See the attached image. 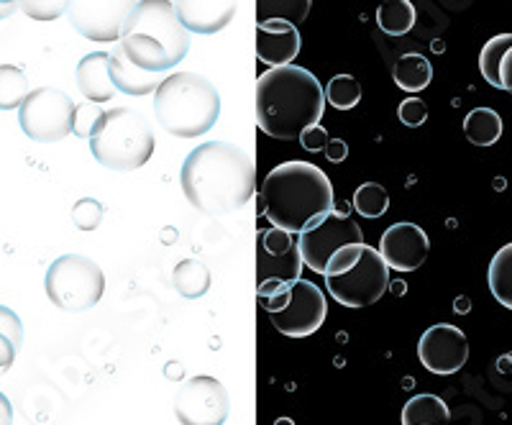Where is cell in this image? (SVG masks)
<instances>
[{
	"mask_svg": "<svg viewBox=\"0 0 512 425\" xmlns=\"http://www.w3.org/2000/svg\"><path fill=\"white\" fill-rule=\"evenodd\" d=\"M180 185L195 210L205 216H228L254 198L256 164L236 144L205 141L182 162Z\"/></svg>",
	"mask_w": 512,
	"mask_h": 425,
	"instance_id": "obj_1",
	"label": "cell"
},
{
	"mask_svg": "<svg viewBox=\"0 0 512 425\" xmlns=\"http://www.w3.org/2000/svg\"><path fill=\"white\" fill-rule=\"evenodd\" d=\"M326 111V93L303 67H274L256 80V126L277 141L300 139Z\"/></svg>",
	"mask_w": 512,
	"mask_h": 425,
	"instance_id": "obj_2",
	"label": "cell"
},
{
	"mask_svg": "<svg viewBox=\"0 0 512 425\" xmlns=\"http://www.w3.org/2000/svg\"><path fill=\"white\" fill-rule=\"evenodd\" d=\"M333 210V185L323 169L308 162L274 167L259 190V213L287 233H300Z\"/></svg>",
	"mask_w": 512,
	"mask_h": 425,
	"instance_id": "obj_3",
	"label": "cell"
},
{
	"mask_svg": "<svg viewBox=\"0 0 512 425\" xmlns=\"http://www.w3.org/2000/svg\"><path fill=\"white\" fill-rule=\"evenodd\" d=\"M118 52L146 75L175 70L190 52V34L177 21L175 3H134L121 31Z\"/></svg>",
	"mask_w": 512,
	"mask_h": 425,
	"instance_id": "obj_4",
	"label": "cell"
},
{
	"mask_svg": "<svg viewBox=\"0 0 512 425\" xmlns=\"http://www.w3.org/2000/svg\"><path fill=\"white\" fill-rule=\"evenodd\" d=\"M218 88L198 72H172L154 93V118L177 139H200L221 118Z\"/></svg>",
	"mask_w": 512,
	"mask_h": 425,
	"instance_id": "obj_5",
	"label": "cell"
},
{
	"mask_svg": "<svg viewBox=\"0 0 512 425\" xmlns=\"http://www.w3.org/2000/svg\"><path fill=\"white\" fill-rule=\"evenodd\" d=\"M88 144L95 162L113 172H134L152 159L157 139L144 116L134 108L98 111L88 131Z\"/></svg>",
	"mask_w": 512,
	"mask_h": 425,
	"instance_id": "obj_6",
	"label": "cell"
},
{
	"mask_svg": "<svg viewBox=\"0 0 512 425\" xmlns=\"http://www.w3.org/2000/svg\"><path fill=\"white\" fill-rule=\"evenodd\" d=\"M44 290L54 308L64 313H85L105 295V274L100 264L82 254H62L44 274Z\"/></svg>",
	"mask_w": 512,
	"mask_h": 425,
	"instance_id": "obj_7",
	"label": "cell"
},
{
	"mask_svg": "<svg viewBox=\"0 0 512 425\" xmlns=\"http://www.w3.org/2000/svg\"><path fill=\"white\" fill-rule=\"evenodd\" d=\"M259 303L267 310L272 326L290 338L313 336L328 315L326 295L308 280L292 282L290 287H282Z\"/></svg>",
	"mask_w": 512,
	"mask_h": 425,
	"instance_id": "obj_8",
	"label": "cell"
},
{
	"mask_svg": "<svg viewBox=\"0 0 512 425\" xmlns=\"http://www.w3.org/2000/svg\"><path fill=\"white\" fill-rule=\"evenodd\" d=\"M303 254L295 233L282 228H264L256 233V300L274 295L300 280Z\"/></svg>",
	"mask_w": 512,
	"mask_h": 425,
	"instance_id": "obj_9",
	"label": "cell"
},
{
	"mask_svg": "<svg viewBox=\"0 0 512 425\" xmlns=\"http://www.w3.org/2000/svg\"><path fill=\"white\" fill-rule=\"evenodd\" d=\"M77 105L59 88L31 90L24 105L18 108L21 131L39 144H57L75 131Z\"/></svg>",
	"mask_w": 512,
	"mask_h": 425,
	"instance_id": "obj_10",
	"label": "cell"
},
{
	"mask_svg": "<svg viewBox=\"0 0 512 425\" xmlns=\"http://www.w3.org/2000/svg\"><path fill=\"white\" fill-rule=\"evenodd\" d=\"M300 254H303V264L313 272L326 274L328 262L336 257L338 251L346 246H361L364 244V233H361L359 223L344 213V210L333 208L326 216L315 218L300 236Z\"/></svg>",
	"mask_w": 512,
	"mask_h": 425,
	"instance_id": "obj_11",
	"label": "cell"
},
{
	"mask_svg": "<svg viewBox=\"0 0 512 425\" xmlns=\"http://www.w3.org/2000/svg\"><path fill=\"white\" fill-rule=\"evenodd\" d=\"M328 292L344 308H367L379 303V297L390 287V267L379 257V251L364 244L361 257L346 274L326 277Z\"/></svg>",
	"mask_w": 512,
	"mask_h": 425,
	"instance_id": "obj_12",
	"label": "cell"
},
{
	"mask_svg": "<svg viewBox=\"0 0 512 425\" xmlns=\"http://www.w3.org/2000/svg\"><path fill=\"white\" fill-rule=\"evenodd\" d=\"M231 413V397L223 382L210 374L185 379L175 395V415L182 425H223Z\"/></svg>",
	"mask_w": 512,
	"mask_h": 425,
	"instance_id": "obj_13",
	"label": "cell"
},
{
	"mask_svg": "<svg viewBox=\"0 0 512 425\" xmlns=\"http://www.w3.org/2000/svg\"><path fill=\"white\" fill-rule=\"evenodd\" d=\"M418 356L428 372L456 374L469 361V338L451 323H438L420 336Z\"/></svg>",
	"mask_w": 512,
	"mask_h": 425,
	"instance_id": "obj_14",
	"label": "cell"
},
{
	"mask_svg": "<svg viewBox=\"0 0 512 425\" xmlns=\"http://www.w3.org/2000/svg\"><path fill=\"white\" fill-rule=\"evenodd\" d=\"M134 3H70L72 29L88 41H121V31Z\"/></svg>",
	"mask_w": 512,
	"mask_h": 425,
	"instance_id": "obj_15",
	"label": "cell"
},
{
	"mask_svg": "<svg viewBox=\"0 0 512 425\" xmlns=\"http://www.w3.org/2000/svg\"><path fill=\"white\" fill-rule=\"evenodd\" d=\"M428 254H431L428 233L415 223H395L379 239V257L397 272H415L423 267Z\"/></svg>",
	"mask_w": 512,
	"mask_h": 425,
	"instance_id": "obj_16",
	"label": "cell"
},
{
	"mask_svg": "<svg viewBox=\"0 0 512 425\" xmlns=\"http://www.w3.org/2000/svg\"><path fill=\"white\" fill-rule=\"evenodd\" d=\"M303 49L300 31L290 18H259L256 21V57L264 65L287 67Z\"/></svg>",
	"mask_w": 512,
	"mask_h": 425,
	"instance_id": "obj_17",
	"label": "cell"
},
{
	"mask_svg": "<svg viewBox=\"0 0 512 425\" xmlns=\"http://www.w3.org/2000/svg\"><path fill=\"white\" fill-rule=\"evenodd\" d=\"M177 21L187 34L213 36L226 29L236 16V3H216V0H180L175 3Z\"/></svg>",
	"mask_w": 512,
	"mask_h": 425,
	"instance_id": "obj_18",
	"label": "cell"
},
{
	"mask_svg": "<svg viewBox=\"0 0 512 425\" xmlns=\"http://www.w3.org/2000/svg\"><path fill=\"white\" fill-rule=\"evenodd\" d=\"M108 57H111V52H93L85 54V57L77 62V90H80L82 98L93 105L108 103V100H113V95H116V88H113L111 82V72H108Z\"/></svg>",
	"mask_w": 512,
	"mask_h": 425,
	"instance_id": "obj_19",
	"label": "cell"
},
{
	"mask_svg": "<svg viewBox=\"0 0 512 425\" xmlns=\"http://www.w3.org/2000/svg\"><path fill=\"white\" fill-rule=\"evenodd\" d=\"M108 72H111V82L116 93L134 95V98H144L149 93H157V75H146V72L136 70L134 65H128L121 52H113L108 57Z\"/></svg>",
	"mask_w": 512,
	"mask_h": 425,
	"instance_id": "obj_20",
	"label": "cell"
},
{
	"mask_svg": "<svg viewBox=\"0 0 512 425\" xmlns=\"http://www.w3.org/2000/svg\"><path fill=\"white\" fill-rule=\"evenodd\" d=\"M451 410L438 395H415L402 408V425H448Z\"/></svg>",
	"mask_w": 512,
	"mask_h": 425,
	"instance_id": "obj_21",
	"label": "cell"
},
{
	"mask_svg": "<svg viewBox=\"0 0 512 425\" xmlns=\"http://www.w3.org/2000/svg\"><path fill=\"white\" fill-rule=\"evenodd\" d=\"M392 80H395L397 88L408 90V93H420L431 85L433 67L423 54H402L392 67Z\"/></svg>",
	"mask_w": 512,
	"mask_h": 425,
	"instance_id": "obj_22",
	"label": "cell"
},
{
	"mask_svg": "<svg viewBox=\"0 0 512 425\" xmlns=\"http://www.w3.org/2000/svg\"><path fill=\"white\" fill-rule=\"evenodd\" d=\"M21 346H24V323L16 310L0 305V374H6L16 364Z\"/></svg>",
	"mask_w": 512,
	"mask_h": 425,
	"instance_id": "obj_23",
	"label": "cell"
},
{
	"mask_svg": "<svg viewBox=\"0 0 512 425\" xmlns=\"http://www.w3.org/2000/svg\"><path fill=\"white\" fill-rule=\"evenodd\" d=\"M502 118L492 108H474L464 118V134L474 146H492L502 139Z\"/></svg>",
	"mask_w": 512,
	"mask_h": 425,
	"instance_id": "obj_24",
	"label": "cell"
},
{
	"mask_svg": "<svg viewBox=\"0 0 512 425\" xmlns=\"http://www.w3.org/2000/svg\"><path fill=\"white\" fill-rule=\"evenodd\" d=\"M487 282L497 303L505 305L507 310H512V241L502 246L495 257H492Z\"/></svg>",
	"mask_w": 512,
	"mask_h": 425,
	"instance_id": "obj_25",
	"label": "cell"
},
{
	"mask_svg": "<svg viewBox=\"0 0 512 425\" xmlns=\"http://www.w3.org/2000/svg\"><path fill=\"white\" fill-rule=\"evenodd\" d=\"M172 285L187 300L203 297L210 290V269L200 259H185L172 272Z\"/></svg>",
	"mask_w": 512,
	"mask_h": 425,
	"instance_id": "obj_26",
	"label": "cell"
},
{
	"mask_svg": "<svg viewBox=\"0 0 512 425\" xmlns=\"http://www.w3.org/2000/svg\"><path fill=\"white\" fill-rule=\"evenodd\" d=\"M377 26L387 36H405L415 26V6L410 0H387L377 8Z\"/></svg>",
	"mask_w": 512,
	"mask_h": 425,
	"instance_id": "obj_27",
	"label": "cell"
},
{
	"mask_svg": "<svg viewBox=\"0 0 512 425\" xmlns=\"http://www.w3.org/2000/svg\"><path fill=\"white\" fill-rule=\"evenodd\" d=\"M29 93V77L21 67L0 65V111H18Z\"/></svg>",
	"mask_w": 512,
	"mask_h": 425,
	"instance_id": "obj_28",
	"label": "cell"
},
{
	"mask_svg": "<svg viewBox=\"0 0 512 425\" xmlns=\"http://www.w3.org/2000/svg\"><path fill=\"white\" fill-rule=\"evenodd\" d=\"M512 47V34H497L487 41L479 54V70L492 88L500 90V67L507 49Z\"/></svg>",
	"mask_w": 512,
	"mask_h": 425,
	"instance_id": "obj_29",
	"label": "cell"
},
{
	"mask_svg": "<svg viewBox=\"0 0 512 425\" xmlns=\"http://www.w3.org/2000/svg\"><path fill=\"white\" fill-rule=\"evenodd\" d=\"M351 205L361 218H382L390 208V193L377 182H364V185L356 187Z\"/></svg>",
	"mask_w": 512,
	"mask_h": 425,
	"instance_id": "obj_30",
	"label": "cell"
},
{
	"mask_svg": "<svg viewBox=\"0 0 512 425\" xmlns=\"http://www.w3.org/2000/svg\"><path fill=\"white\" fill-rule=\"evenodd\" d=\"M323 93H326V103H331L333 108L351 111L361 100V85L354 75H336L333 80H328Z\"/></svg>",
	"mask_w": 512,
	"mask_h": 425,
	"instance_id": "obj_31",
	"label": "cell"
},
{
	"mask_svg": "<svg viewBox=\"0 0 512 425\" xmlns=\"http://www.w3.org/2000/svg\"><path fill=\"white\" fill-rule=\"evenodd\" d=\"M103 221V205L95 198H82L72 205V223L80 231H95Z\"/></svg>",
	"mask_w": 512,
	"mask_h": 425,
	"instance_id": "obj_32",
	"label": "cell"
},
{
	"mask_svg": "<svg viewBox=\"0 0 512 425\" xmlns=\"http://www.w3.org/2000/svg\"><path fill=\"white\" fill-rule=\"evenodd\" d=\"M21 11L34 21H57L62 13H67L70 3H49V0H31V3H21Z\"/></svg>",
	"mask_w": 512,
	"mask_h": 425,
	"instance_id": "obj_33",
	"label": "cell"
},
{
	"mask_svg": "<svg viewBox=\"0 0 512 425\" xmlns=\"http://www.w3.org/2000/svg\"><path fill=\"white\" fill-rule=\"evenodd\" d=\"M397 118L405 126H410V129H418V126H423L428 121V105L420 98H405L400 103V108H397Z\"/></svg>",
	"mask_w": 512,
	"mask_h": 425,
	"instance_id": "obj_34",
	"label": "cell"
},
{
	"mask_svg": "<svg viewBox=\"0 0 512 425\" xmlns=\"http://www.w3.org/2000/svg\"><path fill=\"white\" fill-rule=\"evenodd\" d=\"M361 249H364V244H361V246H346V249L338 251L336 257H333L331 262H328L326 277H338V274L349 272V269L354 267L356 262H359Z\"/></svg>",
	"mask_w": 512,
	"mask_h": 425,
	"instance_id": "obj_35",
	"label": "cell"
},
{
	"mask_svg": "<svg viewBox=\"0 0 512 425\" xmlns=\"http://www.w3.org/2000/svg\"><path fill=\"white\" fill-rule=\"evenodd\" d=\"M297 141H300V146H303L305 152L318 154V152H323V149H326V144L331 141V136H328V131L323 129L320 123H315V126L305 129Z\"/></svg>",
	"mask_w": 512,
	"mask_h": 425,
	"instance_id": "obj_36",
	"label": "cell"
},
{
	"mask_svg": "<svg viewBox=\"0 0 512 425\" xmlns=\"http://www.w3.org/2000/svg\"><path fill=\"white\" fill-rule=\"evenodd\" d=\"M323 154H326L328 162L341 164L346 162V157H349V144H346L344 139H331L326 144V149H323Z\"/></svg>",
	"mask_w": 512,
	"mask_h": 425,
	"instance_id": "obj_37",
	"label": "cell"
},
{
	"mask_svg": "<svg viewBox=\"0 0 512 425\" xmlns=\"http://www.w3.org/2000/svg\"><path fill=\"white\" fill-rule=\"evenodd\" d=\"M500 90L512 95V47L507 49L505 59H502V67H500Z\"/></svg>",
	"mask_w": 512,
	"mask_h": 425,
	"instance_id": "obj_38",
	"label": "cell"
},
{
	"mask_svg": "<svg viewBox=\"0 0 512 425\" xmlns=\"http://www.w3.org/2000/svg\"><path fill=\"white\" fill-rule=\"evenodd\" d=\"M0 425H13V405L3 392H0Z\"/></svg>",
	"mask_w": 512,
	"mask_h": 425,
	"instance_id": "obj_39",
	"label": "cell"
},
{
	"mask_svg": "<svg viewBox=\"0 0 512 425\" xmlns=\"http://www.w3.org/2000/svg\"><path fill=\"white\" fill-rule=\"evenodd\" d=\"M16 8H18V3H0V21L11 16V13L16 11Z\"/></svg>",
	"mask_w": 512,
	"mask_h": 425,
	"instance_id": "obj_40",
	"label": "cell"
},
{
	"mask_svg": "<svg viewBox=\"0 0 512 425\" xmlns=\"http://www.w3.org/2000/svg\"><path fill=\"white\" fill-rule=\"evenodd\" d=\"M274 425H292V420L290 418H282V420H277V423Z\"/></svg>",
	"mask_w": 512,
	"mask_h": 425,
	"instance_id": "obj_41",
	"label": "cell"
}]
</instances>
